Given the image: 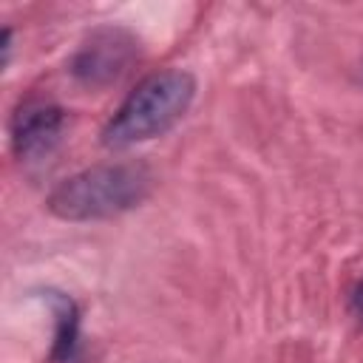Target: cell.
Wrapping results in <instances>:
<instances>
[{
	"mask_svg": "<svg viewBox=\"0 0 363 363\" xmlns=\"http://www.w3.org/2000/svg\"><path fill=\"white\" fill-rule=\"evenodd\" d=\"M153 190V173L142 162H111L62 179L45 207L62 221H102L142 204Z\"/></svg>",
	"mask_w": 363,
	"mask_h": 363,
	"instance_id": "1",
	"label": "cell"
},
{
	"mask_svg": "<svg viewBox=\"0 0 363 363\" xmlns=\"http://www.w3.org/2000/svg\"><path fill=\"white\" fill-rule=\"evenodd\" d=\"M193 96L196 77L184 68H164L145 77L102 128V145L108 150H125L167 133L187 113Z\"/></svg>",
	"mask_w": 363,
	"mask_h": 363,
	"instance_id": "2",
	"label": "cell"
},
{
	"mask_svg": "<svg viewBox=\"0 0 363 363\" xmlns=\"http://www.w3.org/2000/svg\"><path fill=\"white\" fill-rule=\"evenodd\" d=\"M133 57H136V40L125 28H99L79 45L68 68L74 79H79L82 85L105 88L128 71Z\"/></svg>",
	"mask_w": 363,
	"mask_h": 363,
	"instance_id": "3",
	"label": "cell"
},
{
	"mask_svg": "<svg viewBox=\"0 0 363 363\" xmlns=\"http://www.w3.org/2000/svg\"><path fill=\"white\" fill-rule=\"evenodd\" d=\"M62 128H65V111L60 105L40 102V99L20 105L14 119H11L14 153L23 162H34V159L48 156L57 147V142L62 139Z\"/></svg>",
	"mask_w": 363,
	"mask_h": 363,
	"instance_id": "4",
	"label": "cell"
},
{
	"mask_svg": "<svg viewBox=\"0 0 363 363\" xmlns=\"http://www.w3.org/2000/svg\"><path fill=\"white\" fill-rule=\"evenodd\" d=\"M51 306H54V315H57V337H54V360L60 363H74L77 357V349H79V312H77V303L62 295V292H43Z\"/></svg>",
	"mask_w": 363,
	"mask_h": 363,
	"instance_id": "5",
	"label": "cell"
},
{
	"mask_svg": "<svg viewBox=\"0 0 363 363\" xmlns=\"http://www.w3.org/2000/svg\"><path fill=\"white\" fill-rule=\"evenodd\" d=\"M352 312H354L357 320L363 323V281L354 286V295H352Z\"/></svg>",
	"mask_w": 363,
	"mask_h": 363,
	"instance_id": "6",
	"label": "cell"
},
{
	"mask_svg": "<svg viewBox=\"0 0 363 363\" xmlns=\"http://www.w3.org/2000/svg\"><path fill=\"white\" fill-rule=\"evenodd\" d=\"M11 57V28H3V65H9Z\"/></svg>",
	"mask_w": 363,
	"mask_h": 363,
	"instance_id": "7",
	"label": "cell"
}]
</instances>
